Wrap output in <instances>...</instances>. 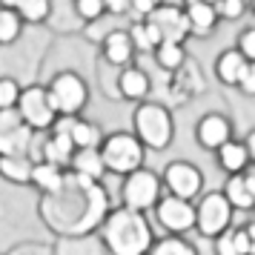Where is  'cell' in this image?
Listing matches in <instances>:
<instances>
[{"instance_id":"1","label":"cell","mask_w":255,"mask_h":255,"mask_svg":"<svg viewBox=\"0 0 255 255\" xmlns=\"http://www.w3.org/2000/svg\"><path fill=\"white\" fill-rule=\"evenodd\" d=\"M106 212H109V198H106L101 181H89L75 172L66 175V184L58 192L40 195V201H37L40 221L60 238L98 232Z\"/></svg>"},{"instance_id":"2","label":"cell","mask_w":255,"mask_h":255,"mask_svg":"<svg viewBox=\"0 0 255 255\" xmlns=\"http://www.w3.org/2000/svg\"><path fill=\"white\" fill-rule=\"evenodd\" d=\"M98 235L109 255H146L155 244V227L146 212L129 209L124 204L109 207L98 227Z\"/></svg>"},{"instance_id":"3","label":"cell","mask_w":255,"mask_h":255,"mask_svg":"<svg viewBox=\"0 0 255 255\" xmlns=\"http://www.w3.org/2000/svg\"><path fill=\"white\" fill-rule=\"evenodd\" d=\"M52 40L55 35L46 26H26V32L14 43L0 46V75L14 78L23 86L37 83L43 75V63H46Z\"/></svg>"},{"instance_id":"4","label":"cell","mask_w":255,"mask_h":255,"mask_svg":"<svg viewBox=\"0 0 255 255\" xmlns=\"http://www.w3.org/2000/svg\"><path fill=\"white\" fill-rule=\"evenodd\" d=\"M132 132L140 143L152 152H163L175 140V118L172 109L161 101H140L132 109Z\"/></svg>"},{"instance_id":"5","label":"cell","mask_w":255,"mask_h":255,"mask_svg":"<svg viewBox=\"0 0 255 255\" xmlns=\"http://www.w3.org/2000/svg\"><path fill=\"white\" fill-rule=\"evenodd\" d=\"M146 146L132 129H118V132H106L104 143H101V158L106 163L109 175H129L140 169L146 163Z\"/></svg>"},{"instance_id":"6","label":"cell","mask_w":255,"mask_h":255,"mask_svg":"<svg viewBox=\"0 0 255 255\" xmlns=\"http://www.w3.org/2000/svg\"><path fill=\"white\" fill-rule=\"evenodd\" d=\"M43 83L52 95V104L58 109V115H83V109L89 106L92 89H89V81L83 78V72L63 69L49 75Z\"/></svg>"},{"instance_id":"7","label":"cell","mask_w":255,"mask_h":255,"mask_svg":"<svg viewBox=\"0 0 255 255\" xmlns=\"http://www.w3.org/2000/svg\"><path fill=\"white\" fill-rule=\"evenodd\" d=\"M235 218V207L230 198L224 195V189H209L195 198V232L201 238H218L221 232H227Z\"/></svg>"},{"instance_id":"8","label":"cell","mask_w":255,"mask_h":255,"mask_svg":"<svg viewBox=\"0 0 255 255\" xmlns=\"http://www.w3.org/2000/svg\"><path fill=\"white\" fill-rule=\"evenodd\" d=\"M161 195H163V181L155 169L140 166L135 172L124 175V181H121V204L129 209H138V212L149 215L155 204L161 201Z\"/></svg>"},{"instance_id":"9","label":"cell","mask_w":255,"mask_h":255,"mask_svg":"<svg viewBox=\"0 0 255 255\" xmlns=\"http://www.w3.org/2000/svg\"><path fill=\"white\" fill-rule=\"evenodd\" d=\"M17 109H20L23 124L29 129H35V132H49V129L55 127V121L60 118L55 104H52V95H49L46 83H40V81L23 86Z\"/></svg>"},{"instance_id":"10","label":"cell","mask_w":255,"mask_h":255,"mask_svg":"<svg viewBox=\"0 0 255 255\" xmlns=\"http://www.w3.org/2000/svg\"><path fill=\"white\" fill-rule=\"evenodd\" d=\"M152 215H155V224L166 235H186V232L195 230V201L163 192L161 201L152 209Z\"/></svg>"},{"instance_id":"11","label":"cell","mask_w":255,"mask_h":255,"mask_svg":"<svg viewBox=\"0 0 255 255\" xmlns=\"http://www.w3.org/2000/svg\"><path fill=\"white\" fill-rule=\"evenodd\" d=\"M161 181H163V192L186 198V201H195L204 192V172H201V166H195L192 161H184V158H175V161L166 163L161 172Z\"/></svg>"},{"instance_id":"12","label":"cell","mask_w":255,"mask_h":255,"mask_svg":"<svg viewBox=\"0 0 255 255\" xmlns=\"http://www.w3.org/2000/svg\"><path fill=\"white\" fill-rule=\"evenodd\" d=\"M232 132H235L232 129V121L224 112H207V115H201L195 121V143L207 152H215L230 138H235Z\"/></svg>"},{"instance_id":"13","label":"cell","mask_w":255,"mask_h":255,"mask_svg":"<svg viewBox=\"0 0 255 255\" xmlns=\"http://www.w3.org/2000/svg\"><path fill=\"white\" fill-rule=\"evenodd\" d=\"M98 58L106 60L109 66H118V69H124V66H129V63H135L138 49H135V43H132L129 29H124V26L112 29V32L98 43Z\"/></svg>"},{"instance_id":"14","label":"cell","mask_w":255,"mask_h":255,"mask_svg":"<svg viewBox=\"0 0 255 255\" xmlns=\"http://www.w3.org/2000/svg\"><path fill=\"white\" fill-rule=\"evenodd\" d=\"M149 20L158 26L163 40H184L189 35V20H186V12H184V3H161L155 12L149 14Z\"/></svg>"},{"instance_id":"15","label":"cell","mask_w":255,"mask_h":255,"mask_svg":"<svg viewBox=\"0 0 255 255\" xmlns=\"http://www.w3.org/2000/svg\"><path fill=\"white\" fill-rule=\"evenodd\" d=\"M118 92L121 101L129 104H140V101H149L152 95V78L146 69H140L138 63H129L118 72Z\"/></svg>"},{"instance_id":"16","label":"cell","mask_w":255,"mask_h":255,"mask_svg":"<svg viewBox=\"0 0 255 255\" xmlns=\"http://www.w3.org/2000/svg\"><path fill=\"white\" fill-rule=\"evenodd\" d=\"M184 12L189 20V35L192 37H212L218 29L221 17L215 3H204V0H184Z\"/></svg>"},{"instance_id":"17","label":"cell","mask_w":255,"mask_h":255,"mask_svg":"<svg viewBox=\"0 0 255 255\" xmlns=\"http://www.w3.org/2000/svg\"><path fill=\"white\" fill-rule=\"evenodd\" d=\"M46 29L52 35H81L86 23L75 9V0H52V12H49Z\"/></svg>"},{"instance_id":"18","label":"cell","mask_w":255,"mask_h":255,"mask_svg":"<svg viewBox=\"0 0 255 255\" xmlns=\"http://www.w3.org/2000/svg\"><path fill=\"white\" fill-rule=\"evenodd\" d=\"M247 63H250V60L238 52V46H230V49H224V52H218L212 72H215V78H218L221 86H227V89H238Z\"/></svg>"},{"instance_id":"19","label":"cell","mask_w":255,"mask_h":255,"mask_svg":"<svg viewBox=\"0 0 255 255\" xmlns=\"http://www.w3.org/2000/svg\"><path fill=\"white\" fill-rule=\"evenodd\" d=\"M215 163H218V169L224 175H235V172H244L247 166H250V149H247V143L244 138H230L224 146L215 149Z\"/></svg>"},{"instance_id":"20","label":"cell","mask_w":255,"mask_h":255,"mask_svg":"<svg viewBox=\"0 0 255 255\" xmlns=\"http://www.w3.org/2000/svg\"><path fill=\"white\" fill-rule=\"evenodd\" d=\"M32 169L35 161L29 155H0V181L9 186H32Z\"/></svg>"},{"instance_id":"21","label":"cell","mask_w":255,"mask_h":255,"mask_svg":"<svg viewBox=\"0 0 255 255\" xmlns=\"http://www.w3.org/2000/svg\"><path fill=\"white\" fill-rule=\"evenodd\" d=\"M66 175H69L66 166H58V163H49V161H35L32 189L37 195H52V192H58L60 186L66 184Z\"/></svg>"},{"instance_id":"22","label":"cell","mask_w":255,"mask_h":255,"mask_svg":"<svg viewBox=\"0 0 255 255\" xmlns=\"http://www.w3.org/2000/svg\"><path fill=\"white\" fill-rule=\"evenodd\" d=\"M75 149H78V146L72 143L69 132H60V129H49L46 135H43V158H40V161L58 163V166H66V169H69Z\"/></svg>"},{"instance_id":"23","label":"cell","mask_w":255,"mask_h":255,"mask_svg":"<svg viewBox=\"0 0 255 255\" xmlns=\"http://www.w3.org/2000/svg\"><path fill=\"white\" fill-rule=\"evenodd\" d=\"M69 172L89 178V181H104L106 175V163L101 158V146H89V149H75L69 163Z\"/></svg>"},{"instance_id":"24","label":"cell","mask_w":255,"mask_h":255,"mask_svg":"<svg viewBox=\"0 0 255 255\" xmlns=\"http://www.w3.org/2000/svg\"><path fill=\"white\" fill-rule=\"evenodd\" d=\"M52 253L55 255H109L104 241H101V235H92V232H86V235H63V238H58Z\"/></svg>"},{"instance_id":"25","label":"cell","mask_w":255,"mask_h":255,"mask_svg":"<svg viewBox=\"0 0 255 255\" xmlns=\"http://www.w3.org/2000/svg\"><path fill=\"white\" fill-rule=\"evenodd\" d=\"M224 195L230 198V204L235 207V212H253L255 209V189L250 186V181H247L244 172L227 175V181H224Z\"/></svg>"},{"instance_id":"26","label":"cell","mask_w":255,"mask_h":255,"mask_svg":"<svg viewBox=\"0 0 255 255\" xmlns=\"http://www.w3.org/2000/svg\"><path fill=\"white\" fill-rule=\"evenodd\" d=\"M152 58H155V63H158L161 72H178L189 60V52H186L184 40H163V43L155 46Z\"/></svg>"},{"instance_id":"27","label":"cell","mask_w":255,"mask_h":255,"mask_svg":"<svg viewBox=\"0 0 255 255\" xmlns=\"http://www.w3.org/2000/svg\"><path fill=\"white\" fill-rule=\"evenodd\" d=\"M129 35H132V43H135V49H138V55H152L155 46L163 43L158 26L152 23L149 17H135V20L129 23Z\"/></svg>"},{"instance_id":"28","label":"cell","mask_w":255,"mask_h":255,"mask_svg":"<svg viewBox=\"0 0 255 255\" xmlns=\"http://www.w3.org/2000/svg\"><path fill=\"white\" fill-rule=\"evenodd\" d=\"M32 140H35V129H29L26 124L17 129H6L0 132V155H29Z\"/></svg>"},{"instance_id":"29","label":"cell","mask_w":255,"mask_h":255,"mask_svg":"<svg viewBox=\"0 0 255 255\" xmlns=\"http://www.w3.org/2000/svg\"><path fill=\"white\" fill-rule=\"evenodd\" d=\"M146 255H201V253H198V247L189 238L163 232V238H155V244L149 247Z\"/></svg>"},{"instance_id":"30","label":"cell","mask_w":255,"mask_h":255,"mask_svg":"<svg viewBox=\"0 0 255 255\" xmlns=\"http://www.w3.org/2000/svg\"><path fill=\"white\" fill-rule=\"evenodd\" d=\"M26 32V23L17 9H3L0 6V46H9Z\"/></svg>"},{"instance_id":"31","label":"cell","mask_w":255,"mask_h":255,"mask_svg":"<svg viewBox=\"0 0 255 255\" xmlns=\"http://www.w3.org/2000/svg\"><path fill=\"white\" fill-rule=\"evenodd\" d=\"M17 12H20L26 26H46L49 12H52V0H20Z\"/></svg>"},{"instance_id":"32","label":"cell","mask_w":255,"mask_h":255,"mask_svg":"<svg viewBox=\"0 0 255 255\" xmlns=\"http://www.w3.org/2000/svg\"><path fill=\"white\" fill-rule=\"evenodd\" d=\"M118 20H121V17H115V14L106 12L104 17H98V20H92V23H86V29H83V37H89L95 46H98V43H101V40H104L109 32H112V29H118Z\"/></svg>"},{"instance_id":"33","label":"cell","mask_w":255,"mask_h":255,"mask_svg":"<svg viewBox=\"0 0 255 255\" xmlns=\"http://www.w3.org/2000/svg\"><path fill=\"white\" fill-rule=\"evenodd\" d=\"M20 92H23V83L0 75V109H14L20 101Z\"/></svg>"},{"instance_id":"34","label":"cell","mask_w":255,"mask_h":255,"mask_svg":"<svg viewBox=\"0 0 255 255\" xmlns=\"http://www.w3.org/2000/svg\"><path fill=\"white\" fill-rule=\"evenodd\" d=\"M215 9H218L221 20L232 23V20H241L250 12V0H215Z\"/></svg>"},{"instance_id":"35","label":"cell","mask_w":255,"mask_h":255,"mask_svg":"<svg viewBox=\"0 0 255 255\" xmlns=\"http://www.w3.org/2000/svg\"><path fill=\"white\" fill-rule=\"evenodd\" d=\"M75 9H78L83 23H92L106 14V0H75Z\"/></svg>"},{"instance_id":"36","label":"cell","mask_w":255,"mask_h":255,"mask_svg":"<svg viewBox=\"0 0 255 255\" xmlns=\"http://www.w3.org/2000/svg\"><path fill=\"white\" fill-rule=\"evenodd\" d=\"M235 46L247 60H255V26H244L235 37Z\"/></svg>"},{"instance_id":"37","label":"cell","mask_w":255,"mask_h":255,"mask_svg":"<svg viewBox=\"0 0 255 255\" xmlns=\"http://www.w3.org/2000/svg\"><path fill=\"white\" fill-rule=\"evenodd\" d=\"M212 244H215V255H241L235 247V238H232V227L227 232H221L218 238H212Z\"/></svg>"},{"instance_id":"38","label":"cell","mask_w":255,"mask_h":255,"mask_svg":"<svg viewBox=\"0 0 255 255\" xmlns=\"http://www.w3.org/2000/svg\"><path fill=\"white\" fill-rule=\"evenodd\" d=\"M238 92L247 95V98H255V60L247 63V69L241 75V83H238Z\"/></svg>"},{"instance_id":"39","label":"cell","mask_w":255,"mask_h":255,"mask_svg":"<svg viewBox=\"0 0 255 255\" xmlns=\"http://www.w3.org/2000/svg\"><path fill=\"white\" fill-rule=\"evenodd\" d=\"M23 127V118H20V109L14 106V109H0V132H6V129H17Z\"/></svg>"},{"instance_id":"40","label":"cell","mask_w":255,"mask_h":255,"mask_svg":"<svg viewBox=\"0 0 255 255\" xmlns=\"http://www.w3.org/2000/svg\"><path fill=\"white\" fill-rule=\"evenodd\" d=\"M166 0H132V17H149Z\"/></svg>"},{"instance_id":"41","label":"cell","mask_w":255,"mask_h":255,"mask_svg":"<svg viewBox=\"0 0 255 255\" xmlns=\"http://www.w3.org/2000/svg\"><path fill=\"white\" fill-rule=\"evenodd\" d=\"M106 12L115 17H129L132 14V0H106Z\"/></svg>"},{"instance_id":"42","label":"cell","mask_w":255,"mask_h":255,"mask_svg":"<svg viewBox=\"0 0 255 255\" xmlns=\"http://www.w3.org/2000/svg\"><path fill=\"white\" fill-rule=\"evenodd\" d=\"M244 143H247V149H250V161L255 163V127L244 135Z\"/></svg>"},{"instance_id":"43","label":"cell","mask_w":255,"mask_h":255,"mask_svg":"<svg viewBox=\"0 0 255 255\" xmlns=\"http://www.w3.org/2000/svg\"><path fill=\"white\" fill-rule=\"evenodd\" d=\"M244 175H247V181H250V186L255 189V163H250V166L244 169Z\"/></svg>"},{"instance_id":"44","label":"cell","mask_w":255,"mask_h":255,"mask_svg":"<svg viewBox=\"0 0 255 255\" xmlns=\"http://www.w3.org/2000/svg\"><path fill=\"white\" fill-rule=\"evenodd\" d=\"M0 6H3V9H17L20 0H0Z\"/></svg>"},{"instance_id":"45","label":"cell","mask_w":255,"mask_h":255,"mask_svg":"<svg viewBox=\"0 0 255 255\" xmlns=\"http://www.w3.org/2000/svg\"><path fill=\"white\" fill-rule=\"evenodd\" d=\"M244 227H247V230H250V232H253V235H255V209H253V212H250V221H247Z\"/></svg>"},{"instance_id":"46","label":"cell","mask_w":255,"mask_h":255,"mask_svg":"<svg viewBox=\"0 0 255 255\" xmlns=\"http://www.w3.org/2000/svg\"><path fill=\"white\" fill-rule=\"evenodd\" d=\"M250 12H253V14H255V0H250Z\"/></svg>"},{"instance_id":"47","label":"cell","mask_w":255,"mask_h":255,"mask_svg":"<svg viewBox=\"0 0 255 255\" xmlns=\"http://www.w3.org/2000/svg\"><path fill=\"white\" fill-rule=\"evenodd\" d=\"M204 3H215V0H204Z\"/></svg>"}]
</instances>
